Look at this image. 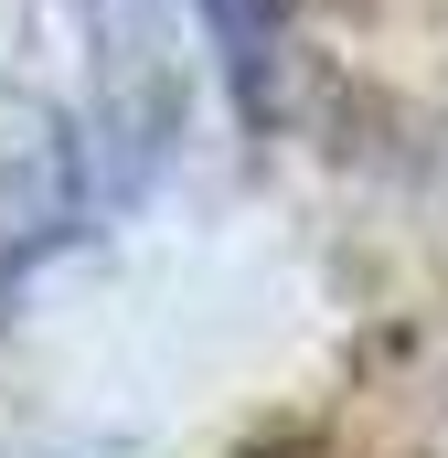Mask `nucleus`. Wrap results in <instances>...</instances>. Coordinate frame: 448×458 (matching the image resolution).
I'll use <instances>...</instances> for the list:
<instances>
[{
  "instance_id": "1",
  "label": "nucleus",
  "mask_w": 448,
  "mask_h": 458,
  "mask_svg": "<svg viewBox=\"0 0 448 458\" xmlns=\"http://www.w3.org/2000/svg\"><path fill=\"white\" fill-rule=\"evenodd\" d=\"M54 11H65V75L0 149V288L54 245L97 234L117 203H139L182 128L160 0H54Z\"/></svg>"
},
{
  "instance_id": "2",
  "label": "nucleus",
  "mask_w": 448,
  "mask_h": 458,
  "mask_svg": "<svg viewBox=\"0 0 448 458\" xmlns=\"http://www.w3.org/2000/svg\"><path fill=\"white\" fill-rule=\"evenodd\" d=\"M193 21H203V43H214V64H224V86H235V107L267 117V107H278L289 32H299V0H193Z\"/></svg>"
}]
</instances>
